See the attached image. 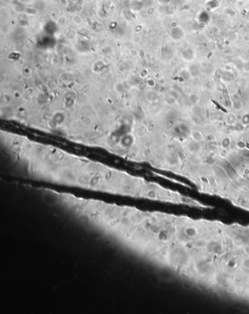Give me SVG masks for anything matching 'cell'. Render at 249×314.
Masks as SVG:
<instances>
[{"mask_svg":"<svg viewBox=\"0 0 249 314\" xmlns=\"http://www.w3.org/2000/svg\"><path fill=\"white\" fill-rule=\"evenodd\" d=\"M151 265L188 288L249 308V224L161 212Z\"/></svg>","mask_w":249,"mask_h":314,"instance_id":"6da1fadb","label":"cell"},{"mask_svg":"<svg viewBox=\"0 0 249 314\" xmlns=\"http://www.w3.org/2000/svg\"><path fill=\"white\" fill-rule=\"evenodd\" d=\"M2 151L24 176L46 183L194 208L197 199L129 172L12 131H0Z\"/></svg>","mask_w":249,"mask_h":314,"instance_id":"7a4b0ae2","label":"cell"}]
</instances>
